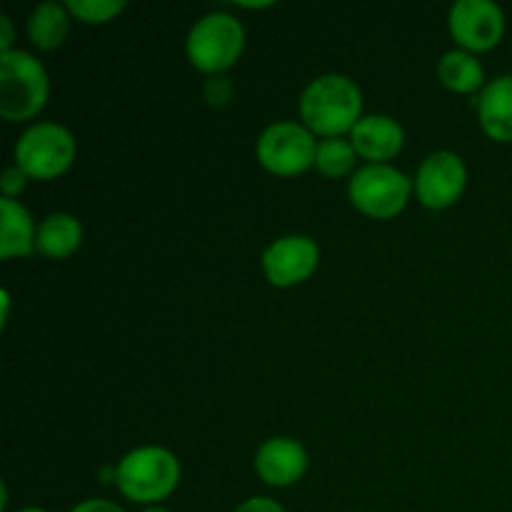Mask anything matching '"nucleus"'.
Masks as SVG:
<instances>
[{
	"mask_svg": "<svg viewBox=\"0 0 512 512\" xmlns=\"http://www.w3.org/2000/svg\"><path fill=\"white\" fill-rule=\"evenodd\" d=\"M25 180H28V175H25L23 168H18V165H10V168H5L3 178H0V190H3V198H15V195L25 188Z\"/></svg>",
	"mask_w": 512,
	"mask_h": 512,
	"instance_id": "obj_20",
	"label": "nucleus"
},
{
	"mask_svg": "<svg viewBox=\"0 0 512 512\" xmlns=\"http://www.w3.org/2000/svg\"><path fill=\"white\" fill-rule=\"evenodd\" d=\"M468 183V168L453 150H435L420 163L415 175V193L420 203L433 210L450 208L463 195Z\"/></svg>",
	"mask_w": 512,
	"mask_h": 512,
	"instance_id": "obj_8",
	"label": "nucleus"
},
{
	"mask_svg": "<svg viewBox=\"0 0 512 512\" xmlns=\"http://www.w3.org/2000/svg\"><path fill=\"white\" fill-rule=\"evenodd\" d=\"M230 95H233V85L223 75H215V78H210L205 83V98L213 105H225L230 100Z\"/></svg>",
	"mask_w": 512,
	"mask_h": 512,
	"instance_id": "obj_21",
	"label": "nucleus"
},
{
	"mask_svg": "<svg viewBox=\"0 0 512 512\" xmlns=\"http://www.w3.org/2000/svg\"><path fill=\"white\" fill-rule=\"evenodd\" d=\"M50 80L45 65L28 50L0 53V115L10 123L28 120L45 105Z\"/></svg>",
	"mask_w": 512,
	"mask_h": 512,
	"instance_id": "obj_3",
	"label": "nucleus"
},
{
	"mask_svg": "<svg viewBox=\"0 0 512 512\" xmlns=\"http://www.w3.org/2000/svg\"><path fill=\"white\" fill-rule=\"evenodd\" d=\"M70 512H125V510L120 508L118 503H113V500L90 498V500H83V503L75 505Z\"/></svg>",
	"mask_w": 512,
	"mask_h": 512,
	"instance_id": "obj_23",
	"label": "nucleus"
},
{
	"mask_svg": "<svg viewBox=\"0 0 512 512\" xmlns=\"http://www.w3.org/2000/svg\"><path fill=\"white\" fill-rule=\"evenodd\" d=\"M355 153L350 140L338 138H323L318 143V153H315V168L328 178H340V175L350 173L355 168Z\"/></svg>",
	"mask_w": 512,
	"mask_h": 512,
	"instance_id": "obj_18",
	"label": "nucleus"
},
{
	"mask_svg": "<svg viewBox=\"0 0 512 512\" xmlns=\"http://www.w3.org/2000/svg\"><path fill=\"white\" fill-rule=\"evenodd\" d=\"M0 30H3V35H0V53H8V50H13L10 45H13V23H10L8 15H0Z\"/></svg>",
	"mask_w": 512,
	"mask_h": 512,
	"instance_id": "obj_24",
	"label": "nucleus"
},
{
	"mask_svg": "<svg viewBox=\"0 0 512 512\" xmlns=\"http://www.w3.org/2000/svg\"><path fill=\"white\" fill-rule=\"evenodd\" d=\"M363 110V93L348 75L325 73L305 85L300 95V118L310 133L338 138L353 130Z\"/></svg>",
	"mask_w": 512,
	"mask_h": 512,
	"instance_id": "obj_1",
	"label": "nucleus"
},
{
	"mask_svg": "<svg viewBox=\"0 0 512 512\" xmlns=\"http://www.w3.org/2000/svg\"><path fill=\"white\" fill-rule=\"evenodd\" d=\"M255 470L268 485L288 488V485L298 483L308 470V453L298 440L278 435L260 445L258 455H255Z\"/></svg>",
	"mask_w": 512,
	"mask_h": 512,
	"instance_id": "obj_11",
	"label": "nucleus"
},
{
	"mask_svg": "<svg viewBox=\"0 0 512 512\" xmlns=\"http://www.w3.org/2000/svg\"><path fill=\"white\" fill-rule=\"evenodd\" d=\"M83 243V225L70 213H50L40 223L35 250L48 258H68Z\"/></svg>",
	"mask_w": 512,
	"mask_h": 512,
	"instance_id": "obj_15",
	"label": "nucleus"
},
{
	"mask_svg": "<svg viewBox=\"0 0 512 512\" xmlns=\"http://www.w3.org/2000/svg\"><path fill=\"white\" fill-rule=\"evenodd\" d=\"M70 30L68 8L55 0L35 5L28 18V38L33 40L35 48L55 50L65 40Z\"/></svg>",
	"mask_w": 512,
	"mask_h": 512,
	"instance_id": "obj_16",
	"label": "nucleus"
},
{
	"mask_svg": "<svg viewBox=\"0 0 512 512\" xmlns=\"http://www.w3.org/2000/svg\"><path fill=\"white\" fill-rule=\"evenodd\" d=\"M235 512H285V508L278 500L263 498V495H260V498H248L245 503H240Z\"/></svg>",
	"mask_w": 512,
	"mask_h": 512,
	"instance_id": "obj_22",
	"label": "nucleus"
},
{
	"mask_svg": "<svg viewBox=\"0 0 512 512\" xmlns=\"http://www.w3.org/2000/svg\"><path fill=\"white\" fill-rule=\"evenodd\" d=\"M18 512H48V510H43V508H25V510H18Z\"/></svg>",
	"mask_w": 512,
	"mask_h": 512,
	"instance_id": "obj_27",
	"label": "nucleus"
},
{
	"mask_svg": "<svg viewBox=\"0 0 512 512\" xmlns=\"http://www.w3.org/2000/svg\"><path fill=\"white\" fill-rule=\"evenodd\" d=\"M318 140L305 125L295 120L270 123L255 143V155L260 165L275 175H298L315 165Z\"/></svg>",
	"mask_w": 512,
	"mask_h": 512,
	"instance_id": "obj_7",
	"label": "nucleus"
},
{
	"mask_svg": "<svg viewBox=\"0 0 512 512\" xmlns=\"http://www.w3.org/2000/svg\"><path fill=\"white\" fill-rule=\"evenodd\" d=\"M180 480V460L160 445H145L125 455L115 468V485L133 503L158 505Z\"/></svg>",
	"mask_w": 512,
	"mask_h": 512,
	"instance_id": "obj_2",
	"label": "nucleus"
},
{
	"mask_svg": "<svg viewBox=\"0 0 512 512\" xmlns=\"http://www.w3.org/2000/svg\"><path fill=\"white\" fill-rule=\"evenodd\" d=\"M65 8L85 23H105L113 15H118L125 8V3L123 0H68Z\"/></svg>",
	"mask_w": 512,
	"mask_h": 512,
	"instance_id": "obj_19",
	"label": "nucleus"
},
{
	"mask_svg": "<svg viewBox=\"0 0 512 512\" xmlns=\"http://www.w3.org/2000/svg\"><path fill=\"white\" fill-rule=\"evenodd\" d=\"M438 75L450 90H458V93H475L485 80V70L480 60L463 48L448 50L440 58Z\"/></svg>",
	"mask_w": 512,
	"mask_h": 512,
	"instance_id": "obj_17",
	"label": "nucleus"
},
{
	"mask_svg": "<svg viewBox=\"0 0 512 512\" xmlns=\"http://www.w3.org/2000/svg\"><path fill=\"white\" fill-rule=\"evenodd\" d=\"M143 512H170V510H165L163 505H150V508H145Z\"/></svg>",
	"mask_w": 512,
	"mask_h": 512,
	"instance_id": "obj_26",
	"label": "nucleus"
},
{
	"mask_svg": "<svg viewBox=\"0 0 512 512\" xmlns=\"http://www.w3.org/2000/svg\"><path fill=\"white\" fill-rule=\"evenodd\" d=\"M480 125L498 143H512V75L485 83L478 100Z\"/></svg>",
	"mask_w": 512,
	"mask_h": 512,
	"instance_id": "obj_13",
	"label": "nucleus"
},
{
	"mask_svg": "<svg viewBox=\"0 0 512 512\" xmlns=\"http://www.w3.org/2000/svg\"><path fill=\"white\" fill-rule=\"evenodd\" d=\"M8 308H10V295H8V290H3V325H5V320H8Z\"/></svg>",
	"mask_w": 512,
	"mask_h": 512,
	"instance_id": "obj_25",
	"label": "nucleus"
},
{
	"mask_svg": "<svg viewBox=\"0 0 512 512\" xmlns=\"http://www.w3.org/2000/svg\"><path fill=\"white\" fill-rule=\"evenodd\" d=\"M448 23L453 38L468 50L495 48L505 33V13L493 0H458Z\"/></svg>",
	"mask_w": 512,
	"mask_h": 512,
	"instance_id": "obj_10",
	"label": "nucleus"
},
{
	"mask_svg": "<svg viewBox=\"0 0 512 512\" xmlns=\"http://www.w3.org/2000/svg\"><path fill=\"white\" fill-rule=\"evenodd\" d=\"M245 48V28L228 13H208L190 28L185 50L190 63L203 73H223Z\"/></svg>",
	"mask_w": 512,
	"mask_h": 512,
	"instance_id": "obj_4",
	"label": "nucleus"
},
{
	"mask_svg": "<svg viewBox=\"0 0 512 512\" xmlns=\"http://www.w3.org/2000/svg\"><path fill=\"white\" fill-rule=\"evenodd\" d=\"M408 175L388 163H368L350 178L348 195L360 213L370 218H393L405 208L410 198Z\"/></svg>",
	"mask_w": 512,
	"mask_h": 512,
	"instance_id": "obj_6",
	"label": "nucleus"
},
{
	"mask_svg": "<svg viewBox=\"0 0 512 512\" xmlns=\"http://www.w3.org/2000/svg\"><path fill=\"white\" fill-rule=\"evenodd\" d=\"M35 238L38 230L28 210L13 198L0 200V255H30L35 250Z\"/></svg>",
	"mask_w": 512,
	"mask_h": 512,
	"instance_id": "obj_14",
	"label": "nucleus"
},
{
	"mask_svg": "<svg viewBox=\"0 0 512 512\" xmlns=\"http://www.w3.org/2000/svg\"><path fill=\"white\" fill-rule=\"evenodd\" d=\"M350 143L360 158L370 163H383L400 153L405 133L398 120L390 115H363L358 125L350 130Z\"/></svg>",
	"mask_w": 512,
	"mask_h": 512,
	"instance_id": "obj_12",
	"label": "nucleus"
},
{
	"mask_svg": "<svg viewBox=\"0 0 512 512\" xmlns=\"http://www.w3.org/2000/svg\"><path fill=\"white\" fill-rule=\"evenodd\" d=\"M13 158L28 178L50 180L73 165L75 138L60 123H33L15 140Z\"/></svg>",
	"mask_w": 512,
	"mask_h": 512,
	"instance_id": "obj_5",
	"label": "nucleus"
},
{
	"mask_svg": "<svg viewBox=\"0 0 512 512\" xmlns=\"http://www.w3.org/2000/svg\"><path fill=\"white\" fill-rule=\"evenodd\" d=\"M320 260L318 243L308 235H283L265 248L260 265L265 278L278 288H290L315 273Z\"/></svg>",
	"mask_w": 512,
	"mask_h": 512,
	"instance_id": "obj_9",
	"label": "nucleus"
}]
</instances>
